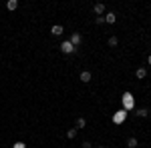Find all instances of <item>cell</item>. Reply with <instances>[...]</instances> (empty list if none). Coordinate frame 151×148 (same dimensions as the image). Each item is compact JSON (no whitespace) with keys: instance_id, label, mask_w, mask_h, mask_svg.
Instances as JSON below:
<instances>
[{"instance_id":"1","label":"cell","mask_w":151,"mask_h":148,"mask_svg":"<svg viewBox=\"0 0 151 148\" xmlns=\"http://www.w3.org/2000/svg\"><path fill=\"white\" fill-rule=\"evenodd\" d=\"M60 50H63V52H65V54H73V52H75V50H77V48H75V46L70 44L69 40H65V42H63V44H60Z\"/></svg>"},{"instance_id":"2","label":"cell","mask_w":151,"mask_h":148,"mask_svg":"<svg viewBox=\"0 0 151 148\" xmlns=\"http://www.w3.org/2000/svg\"><path fill=\"white\" fill-rule=\"evenodd\" d=\"M123 106H125V108H133V96H131V94H123Z\"/></svg>"},{"instance_id":"3","label":"cell","mask_w":151,"mask_h":148,"mask_svg":"<svg viewBox=\"0 0 151 148\" xmlns=\"http://www.w3.org/2000/svg\"><path fill=\"white\" fill-rule=\"evenodd\" d=\"M81 40H83V36L79 34V32H75V34L70 36V40H69V42H70V44H73V46H75V48H77V46L81 44Z\"/></svg>"},{"instance_id":"4","label":"cell","mask_w":151,"mask_h":148,"mask_svg":"<svg viewBox=\"0 0 151 148\" xmlns=\"http://www.w3.org/2000/svg\"><path fill=\"white\" fill-rule=\"evenodd\" d=\"M50 32H52V36H60L63 32H65V28H63L60 24H55V26L50 28Z\"/></svg>"},{"instance_id":"5","label":"cell","mask_w":151,"mask_h":148,"mask_svg":"<svg viewBox=\"0 0 151 148\" xmlns=\"http://www.w3.org/2000/svg\"><path fill=\"white\" fill-rule=\"evenodd\" d=\"M115 20H117L115 12H109V14H105V22H107V24H115Z\"/></svg>"},{"instance_id":"6","label":"cell","mask_w":151,"mask_h":148,"mask_svg":"<svg viewBox=\"0 0 151 148\" xmlns=\"http://www.w3.org/2000/svg\"><path fill=\"white\" fill-rule=\"evenodd\" d=\"M81 82H85V84L91 82V72H89V70H83L81 72Z\"/></svg>"},{"instance_id":"7","label":"cell","mask_w":151,"mask_h":148,"mask_svg":"<svg viewBox=\"0 0 151 148\" xmlns=\"http://www.w3.org/2000/svg\"><path fill=\"white\" fill-rule=\"evenodd\" d=\"M93 10H95V14H97V16H101V14L105 12V4H101V2H99V4H95Z\"/></svg>"},{"instance_id":"8","label":"cell","mask_w":151,"mask_h":148,"mask_svg":"<svg viewBox=\"0 0 151 148\" xmlns=\"http://www.w3.org/2000/svg\"><path fill=\"white\" fill-rule=\"evenodd\" d=\"M135 76H137L139 80H143L145 76H147V70H145V68H137V72H135Z\"/></svg>"},{"instance_id":"9","label":"cell","mask_w":151,"mask_h":148,"mask_svg":"<svg viewBox=\"0 0 151 148\" xmlns=\"http://www.w3.org/2000/svg\"><path fill=\"white\" fill-rule=\"evenodd\" d=\"M75 126H77V130H79V128H85V126H87V120H85V118H77Z\"/></svg>"},{"instance_id":"10","label":"cell","mask_w":151,"mask_h":148,"mask_svg":"<svg viewBox=\"0 0 151 148\" xmlns=\"http://www.w3.org/2000/svg\"><path fill=\"white\" fill-rule=\"evenodd\" d=\"M6 6H8V10H16V8H18V0H8Z\"/></svg>"},{"instance_id":"11","label":"cell","mask_w":151,"mask_h":148,"mask_svg":"<svg viewBox=\"0 0 151 148\" xmlns=\"http://www.w3.org/2000/svg\"><path fill=\"white\" fill-rule=\"evenodd\" d=\"M137 144H139V142H137V138H135V136H131V138L127 140V146H129V148H135Z\"/></svg>"},{"instance_id":"12","label":"cell","mask_w":151,"mask_h":148,"mask_svg":"<svg viewBox=\"0 0 151 148\" xmlns=\"http://www.w3.org/2000/svg\"><path fill=\"white\" fill-rule=\"evenodd\" d=\"M137 116H139V118H145V116H147V114H149V110H147V108H139V110H137Z\"/></svg>"},{"instance_id":"13","label":"cell","mask_w":151,"mask_h":148,"mask_svg":"<svg viewBox=\"0 0 151 148\" xmlns=\"http://www.w3.org/2000/svg\"><path fill=\"white\" fill-rule=\"evenodd\" d=\"M125 120V112H117L115 114V122H123Z\"/></svg>"},{"instance_id":"14","label":"cell","mask_w":151,"mask_h":148,"mask_svg":"<svg viewBox=\"0 0 151 148\" xmlns=\"http://www.w3.org/2000/svg\"><path fill=\"white\" fill-rule=\"evenodd\" d=\"M77 132H79L77 128H70L69 132H67V138H75V136H77Z\"/></svg>"},{"instance_id":"15","label":"cell","mask_w":151,"mask_h":148,"mask_svg":"<svg viewBox=\"0 0 151 148\" xmlns=\"http://www.w3.org/2000/svg\"><path fill=\"white\" fill-rule=\"evenodd\" d=\"M117 44H119L117 36H111V38H109V46H117Z\"/></svg>"},{"instance_id":"16","label":"cell","mask_w":151,"mask_h":148,"mask_svg":"<svg viewBox=\"0 0 151 148\" xmlns=\"http://www.w3.org/2000/svg\"><path fill=\"white\" fill-rule=\"evenodd\" d=\"M95 22H97V24H103L105 22V16H95Z\"/></svg>"},{"instance_id":"17","label":"cell","mask_w":151,"mask_h":148,"mask_svg":"<svg viewBox=\"0 0 151 148\" xmlns=\"http://www.w3.org/2000/svg\"><path fill=\"white\" fill-rule=\"evenodd\" d=\"M83 148H93V144H91V142H87V140H85V142H83Z\"/></svg>"},{"instance_id":"18","label":"cell","mask_w":151,"mask_h":148,"mask_svg":"<svg viewBox=\"0 0 151 148\" xmlns=\"http://www.w3.org/2000/svg\"><path fill=\"white\" fill-rule=\"evenodd\" d=\"M12 148H24V144H22V142H16V144H14Z\"/></svg>"},{"instance_id":"19","label":"cell","mask_w":151,"mask_h":148,"mask_svg":"<svg viewBox=\"0 0 151 148\" xmlns=\"http://www.w3.org/2000/svg\"><path fill=\"white\" fill-rule=\"evenodd\" d=\"M147 64H149V66H151V54H149V58H147Z\"/></svg>"},{"instance_id":"20","label":"cell","mask_w":151,"mask_h":148,"mask_svg":"<svg viewBox=\"0 0 151 148\" xmlns=\"http://www.w3.org/2000/svg\"><path fill=\"white\" fill-rule=\"evenodd\" d=\"M97 148H105V146H97Z\"/></svg>"}]
</instances>
